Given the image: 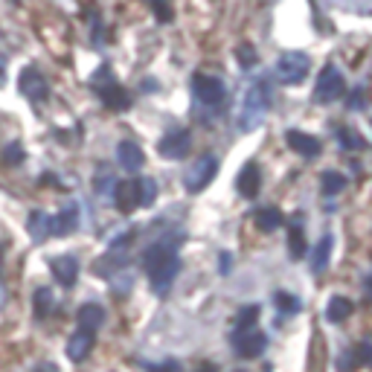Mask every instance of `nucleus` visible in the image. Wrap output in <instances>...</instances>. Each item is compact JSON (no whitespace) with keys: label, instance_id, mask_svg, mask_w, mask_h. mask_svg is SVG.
I'll return each mask as SVG.
<instances>
[{"label":"nucleus","instance_id":"f257e3e1","mask_svg":"<svg viewBox=\"0 0 372 372\" xmlns=\"http://www.w3.org/2000/svg\"><path fill=\"white\" fill-rule=\"evenodd\" d=\"M145 274H148V282H152L155 291H166L172 285V280H175V274L181 270V259L175 253V244H172L169 239L152 244L145 251Z\"/></svg>","mask_w":372,"mask_h":372},{"label":"nucleus","instance_id":"2f4dec72","mask_svg":"<svg viewBox=\"0 0 372 372\" xmlns=\"http://www.w3.org/2000/svg\"><path fill=\"white\" fill-rule=\"evenodd\" d=\"M366 105H369V90L366 88H358L352 93V99H349V108H366Z\"/></svg>","mask_w":372,"mask_h":372},{"label":"nucleus","instance_id":"6ab92c4d","mask_svg":"<svg viewBox=\"0 0 372 372\" xmlns=\"http://www.w3.org/2000/svg\"><path fill=\"white\" fill-rule=\"evenodd\" d=\"M253 221H256V227L259 230H280L282 227V212L277 210V207H262V210H256V215H253Z\"/></svg>","mask_w":372,"mask_h":372},{"label":"nucleus","instance_id":"58836bf2","mask_svg":"<svg viewBox=\"0 0 372 372\" xmlns=\"http://www.w3.org/2000/svg\"><path fill=\"white\" fill-rule=\"evenodd\" d=\"M218 265H221V270H230V256L224 253V256H221V262H218Z\"/></svg>","mask_w":372,"mask_h":372},{"label":"nucleus","instance_id":"7c9ffc66","mask_svg":"<svg viewBox=\"0 0 372 372\" xmlns=\"http://www.w3.org/2000/svg\"><path fill=\"white\" fill-rule=\"evenodd\" d=\"M340 145L343 148H364V140L349 128H340Z\"/></svg>","mask_w":372,"mask_h":372},{"label":"nucleus","instance_id":"2eb2a0df","mask_svg":"<svg viewBox=\"0 0 372 372\" xmlns=\"http://www.w3.org/2000/svg\"><path fill=\"white\" fill-rule=\"evenodd\" d=\"M259 186H262V172L256 163H247L241 172H239V192L244 198H256L259 195Z\"/></svg>","mask_w":372,"mask_h":372},{"label":"nucleus","instance_id":"79ce46f5","mask_svg":"<svg viewBox=\"0 0 372 372\" xmlns=\"http://www.w3.org/2000/svg\"><path fill=\"white\" fill-rule=\"evenodd\" d=\"M204 372H212V369H204Z\"/></svg>","mask_w":372,"mask_h":372},{"label":"nucleus","instance_id":"9b49d317","mask_svg":"<svg viewBox=\"0 0 372 372\" xmlns=\"http://www.w3.org/2000/svg\"><path fill=\"white\" fill-rule=\"evenodd\" d=\"M116 160H119V166L126 172H140L143 163H145V155H143V148L134 140H122L116 145Z\"/></svg>","mask_w":372,"mask_h":372},{"label":"nucleus","instance_id":"ddd939ff","mask_svg":"<svg viewBox=\"0 0 372 372\" xmlns=\"http://www.w3.org/2000/svg\"><path fill=\"white\" fill-rule=\"evenodd\" d=\"M53 274H56V280H59L64 288H73V285H76V277H79V259L70 256V253L53 259Z\"/></svg>","mask_w":372,"mask_h":372},{"label":"nucleus","instance_id":"e433bc0d","mask_svg":"<svg viewBox=\"0 0 372 372\" xmlns=\"http://www.w3.org/2000/svg\"><path fill=\"white\" fill-rule=\"evenodd\" d=\"M32 372H59V366L56 364H38Z\"/></svg>","mask_w":372,"mask_h":372},{"label":"nucleus","instance_id":"f704fd0d","mask_svg":"<svg viewBox=\"0 0 372 372\" xmlns=\"http://www.w3.org/2000/svg\"><path fill=\"white\" fill-rule=\"evenodd\" d=\"M145 369L148 372H181V364L178 361H163V364H148Z\"/></svg>","mask_w":372,"mask_h":372},{"label":"nucleus","instance_id":"c9c22d12","mask_svg":"<svg viewBox=\"0 0 372 372\" xmlns=\"http://www.w3.org/2000/svg\"><path fill=\"white\" fill-rule=\"evenodd\" d=\"M355 364H358V361H355V352H352V355H340V364H337V366H340V372H352Z\"/></svg>","mask_w":372,"mask_h":372},{"label":"nucleus","instance_id":"39448f33","mask_svg":"<svg viewBox=\"0 0 372 372\" xmlns=\"http://www.w3.org/2000/svg\"><path fill=\"white\" fill-rule=\"evenodd\" d=\"M192 93L195 99L201 105H218V102H224V96H227V88L224 82H221L218 76H204V73H195L192 76Z\"/></svg>","mask_w":372,"mask_h":372},{"label":"nucleus","instance_id":"f3484780","mask_svg":"<svg viewBox=\"0 0 372 372\" xmlns=\"http://www.w3.org/2000/svg\"><path fill=\"white\" fill-rule=\"evenodd\" d=\"M90 346H93V335L79 329L76 335L67 340V355H70V361H85L88 352H90Z\"/></svg>","mask_w":372,"mask_h":372},{"label":"nucleus","instance_id":"20e7f679","mask_svg":"<svg viewBox=\"0 0 372 372\" xmlns=\"http://www.w3.org/2000/svg\"><path fill=\"white\" fill-rule=\"evenodd\" d=\"M343 93H346V82L340 76V70L335 64L323 67V73H320V79H317V88H314V99L320 105H329L335 99H340Z\"/></svg>","mask_w":372,"mask_h":372},{"label":"nucleus","instance_id":"f8f14e48","mask_svg":"<svg viewBox=\"0 0 372 372\" xmlns=\"http://www.w3.org/2000/svg\"><path fill=\"white\" fill-rule=\"evenodd\" d=\"M79 227V207H64L56 218H49V236H70Z\"/></svg>","mask_w":372,"mask_h":372},{"label":"nucleus","instance_id":"a19ab883","mask_svg":"<svg viewBox=\"0 0 372 372\" xmlns=\"http://www.w3.org/2000/svg\"><path fill=\"white\" fill-rule=\"evenodd\" d=\"M4 79H6V76H4V70H0V85H4Z\"/></svg>","mask_w":372,"mask_h":372},{"label":"nucleus","instance_id":"a878e982","mask_svg":"<svg viewBox=\"0 0 372 372\" xmlns=\"http://www.w3.org/2000/svg\"><path fill=\"white\" fill-rule=\"evenodd\" d=\"M236 59H239V64H241L244 70H251V67H256V61H259V53L253 49V44H241V47L236 49Z\"/></svg>","mask_w":372,"mask_h":372},{"label":"nucleus","instance_id":"393cba45","mask_svg":"<svg viewBox=\"0 0 372 372\" xmlns=\"http://www.w3.org/2000/svg\"><path fill=\"white\" fill-rule=\"evenodd\" d=\"M32 308H35L38 320L49 317V311H53V291H49V288H38L35 296H32Z\"/></svg>","mask_w":372,"mask_h":372},{"label":"nucleus","instance_id":"b1692460","mask_svg":"<svg viewBox=\"0 0 372 372\" xmlns=\"http://www.w3.org/2000/svg\"><path fill=\"white\" fill-rule=\"evenodd\" d=\"M320 189H323V195H340L343 189H346V178L340 175V172H335V169H329V172H323V178H320Z\"/></svg>","mask_w":372,"mask_h":372},{"label":"nucleus","instance_id":"4be33fe9","mask_svg":"<svg viewBox=\"0 0 372 372\" xmlns=\"http://www.w3.org/2000/svg\"><path fill=\"white\" fill-rule=\"evenodd\" d=\"M349 314H352V300H346V296H332L329 306H326V317L332 323H343Z\"/></svg>","mask_w":372,"mask_h":372},{"label":"nucleus","instance_id":"423d86ee","mask_svg":"<svg viewBox=\"0 0 372 372\" xmlns=\"http://www.w3.org/2000/svg\"><path fill=\"white\" fill-rule=\"evenodd\" d=\"M215 172H218V160L212 157V155H207V157H201L198 163H192V169L186 172V178H184V184H186V192H201V189H207L210 184H212V178H215Z\"/></svg>","mask_w":372,"mask_h":372},{"label":"nucleus","instance_id":"4c0bfd02","mask_svg":"<svg viewBox=\"0 0 372 372\" xmlns=\"http://www.w3.org/2000/svg\"><path fill=\"white\" fill-rule=\"evenodd\" d=\"M364 291H366V296H369V300H372V274L364 280Z\"/></svg>","mask_w":372,"mask_h":372},{"label":"nucleus","instance_id":"aec40b11","mask_svg":"<svg viewBox=\"0 0 372 372\" xmlns=\"http://www.w3.org/2000/svg\"><path fill=\"white\" fill-rule=\"evenodd\" d=\"M99 96H102L105 99V105L108 108H116V111H122V108H128L131 105V99H128V90H122L119 85H108V88H102V90H99Z\"/></svg>","mask_w":372,"mask_h":372},{"label":"nucleus","instance_id":"1a4fd4ad","mask_svg":"<svg viewBox=\"0 0 372 372\" xmlns=\"http://www.w3.org/2000/svg\"><path fill=\"white\" fill-rule=\"evenodd\" d=\"M189 145H192L189 131H186V128H178V131H169V134L160 140L157 152H160L163 157H169V160H181V157L189 155Z\"/></svg>","mask_w":372,"mask_h":372},{"label":"nucleus","instance_id":"0eeeda50","mask_svg":"<svg viewBox=\"0 0 372 372\" xmlns=\"http://www.w3.org/2000/svg\"><path fill=\"white\" fill-rule=\"evenodd\" d=\"M233 346H236V355L239 358H259L268 346V337L256 329H239L233 335Z\"/></svg>","mask_w":372,"mask_h":372},{"label":"nucleus","instance_id":"473e14b6","mask_svg":"<svg viewBox=\"0 0 372 372\" xmlns=\"http://www.w3.org/2000/svg\"><path fill=\"white\" fill-rule=\"evenodd\" d=\"M355 361L372 366V343H361V346H358V349H355Z\"/></svg>","mask_w":372,"mask_h":372},{"label":"nucleus","instance_id":"72a5a7b5","mask_svg":"<svg viewBox=\"0 0 372 372\" xmlns=\"http://www.w3.org/2000/svg\"><path fill=\"white\" fill-rule=\"evenodd\" d=\"M148 4H152V6H155V12H157V18H160L163 23H169V20H172V9H169V4H166V0H148Z\"/></svg>","mask_w":372,"mask_h":372},{"label":"nucleus","instance_id":"a211bd4d","mask_svg":"<svg viewBox=\"0 0 372 372\" xmlns=\"http://www.w3.org/2000/svg\"><path fill=\"white\" fill-rule=\"evenodd\" d=\"M329 259H332V236L326 233L323 239L317 241L314 256H311V270H314V274H323V270L329 268Z\"/></svg>","mask_w":372,"mask_h":372},{"label":"nucleus","instance_id":"4468645a","mask_svg":"<svg viewBox=\"0 0 372 372\" xmlns=\"http://www.w3.org/2000/svg\"><path fill=\"white\" fill-rule=\"evenodd\" d=\"M285 140H288V145H291V152L303 155V157H314V155H320V140L311 137V134H306V131H288Z\"/></svg>","mask_w":372,"mask_h":372},{"label":"nucleus","instance_id":"dca6fc26","mask_svg":"<svg viewBox=\"0 0 372 372\" xmlns=\"http://www.w3.org/2000/svg\"><path fill=\"white\" fill-rule=\"evenodd\" d=\"M102 323H105V308H102V306L85 303V306L79 308V329H82V332H90V335H93Z\"/></svg>","mask_w":372,"mask_h":372},{"label":"nucleus","instance_id":"ea45409f","mask_svg":"<svg viewBox=\"0 0 372 372\" xmlns=\"http://www.w3.org/2000/svg\"><path fill=\"white\" fill-rule=\"evenodd\" d=\"M4 300H6V291H4V288H0V306H4Z\"/></svg>","mask_w":372,"mask_h":372},{"label":"nucleus","instance_id":"f03ea898","mask_svg":"<svg viewBox=\"0 0 372 372\" xmlns=\"http://www.w3.org/2000/svg\"><path fill=\"white\" fill-rule=\"evenodd\" d=\"M274 102V85L268 79H256L241 96V111H239V128L241 131H253L262 126V119Z\"/></svg>","mask_w":372,"mask_h":372},{"label":"nucleus","instance_id":"cd10ccee","mask_svg":"<svg viewBox=\"0 0 372 372\" xmlns=\"http://www.w3.org/2000/svg\"><path fill=\"white\" fill-rule=\"evenodd\" d=\"M274 303H277V308H280L282 314H296V311H300V303H296V296L282 294V291L274 296Z\"/></svg>","mask_w":372,"mask_h":372},{"label":"nucleus","instance_id":"c756f323","mask_svg":"<svg viewBox=\"0 0 372 372\" xmlns=\"http://www.w3.org/2000/svg\"><path fill=\"white\" fill-rule=\"evenodd\" d=\"M20 160H23V148H20V143H12V145L4 148V163H6V166H18Z\"/></svg>","mask_w":372,"mask_h":372},{"label":"nucleus","instance_id":"412c9836","mask_svg":"<svg viewBox=\"0 0 372 372\" xmlns=\"http://www.w3.org/2000/svg\"><path fill=\"white\" fill-rule=\"evenodd\" d=\"M306 251H308V247H306V233H303V227H291L288 230V256L294 259V262H300L303 256H306Z\"/></svg>","mask_w":372,"mask_h":372},{"label":"nucleus","instance_id":"7ed1b4c3","mask_svg":"<svg viewBox=\"0 0 372 372\" xmlns=\"http://www.w3.org/2000/svg\"><path fill=\"white\" fill-rule=\"evenodd\" d=\"M308 70H311L308 56L306 53H294V49H291V53H282L280 61H277V67H274L277 79L282 85H300V82H306Z\"/></svg>","mask_w":372,"mask_h":372},{"label":"nucleus","instance_id":"9d476101","mask_svg":"<svg viewBox=\"0 0 372 372\" xmlns=\"http://www.w3.org/2000/svg\"><path fill=\"white\" fill-rule=\"evenodd\" d=\"M114 201L119 212H134L140 207V181H122L114 189Z\"/></svg>","mask_w":372,"mask_h":372},{"label":"nucleus","instance_id":"bb28decb","mask_svg":"<svg viewBox=\"0 0 372 372\" xmlns=\"http://www.w3.org/2000/svg\"><path fill=\"white\" fill-rule=\"evenodd\" d=\"M155 198H157V184L152 178L140 181V207H152Z\"/></svg>","mask_w":372,"mask_h":372},{"label":"nucleus","instance_id":"37998d69","mask_svg":"<svg viewBox=\"0 0 372 372\" xmlns=\"http://www.w3.org/2000/svg\"><path fill=\"white\" fill-rule=\"evenodd\" d=\"M236 372H244V369H236Z\"/></svg>","mask_w":372,"mask_h":372},{"label":"nucleus","instance_id":"5701e85b","mask_svg":"<svg viewBox=\"0 0 372 372\" xmlns=\"http://www.w3.org/2000/svg\"><path fill=\"white\" fill-rule=\"evenodd\" d=\"M27 227H30V236H32L35 241L49 239V215H47V212H41V210H38V212H32Z\"/></svg>","mask_w":372,"mask_h":372},{"label":"nucleus","instance_id":"c85d7f7f","mask_svg":"<svg viewBox=\"0 0 372 372\" xmlns=\"http://www.w3.org/2000/svg\"><path fill=\"white\" fill-rule=\"evenodd\" d=\"M256 317H259V308L256 306H247L241 314H239V329H253V323H256Z\"/></svg>","mask_w":372,"mask_h":372},{"label":"nucleus","instance_id":"6e6552de","mask_svg":"<svg viewBox=\"0 0 372 372\" xmlns=\"http://www.w3.org/2000/svg\"><path fill=\"white\" fill-rule=\"evenodd\" d=\"M18 88L23 90V96H27V99H32V102H44V99L49 96V85H47V79L41 76L35 67H23L20 70Z\"/></svg>","mask_w":372,"mask_h":372}]
</instances>
